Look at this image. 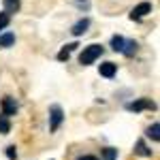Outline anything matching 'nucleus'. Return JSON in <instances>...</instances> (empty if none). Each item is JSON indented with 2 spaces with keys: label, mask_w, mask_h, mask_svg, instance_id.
<instances>
[{
  "label": "nucleus",
  "mask_w": 160,
  "mask_h": 160,
  "mask_svg": "<svg viewBox=\"0 0 160 160\" xmlns=\"http://www.w3.org/2000/svg\"><path fill=\"white\" fill-rule=\"evenodd\" d=\"M148 13H152V2H141L130 11V19H143Z\"/></svg>",
  "instance_id": "5"
},
{
  "label": "nucleus",
  "mask_w": 160,
  "mask_h": 160,
  "mask_svg": "<svg viewBox=\"0 0 160 160\" xmlns=\"http://www.w3.org/2000/svg\"><path fill=\"white\" fill-rule=\"evenodd\" d=\"M7 156H9V160H17V152H15V145H9V148H7Z\"/></svg>",
  "instance_id": "19"
},
{
  "label": "nucleus",
  "mask_w": 160,
  "mask_h": 160,
  "mask_svg": "<svg viewBox=\"0 0 160 160\" xmlns=\"http://www.w3.org/2000/svg\"><path fill=\"white\" fill-rule=\"evenodd\" d=\"M0 107H2V115L4 118H11V115L17 113V102H15L13 96H4L2 102H0Z\"/></svg>",
  "instance_id": "3"
},
{
  "label": "nucleus",
  "mask_w": 160,
  "mask_h": 160,
  "mask_svg": "<svg viewBox=\"0 0 160 160\" xmlns=\"http://www.w3.org/2000/svg\"><path fill=\"white\" fill-rule=\"evenodd\" d=\"M75 4H77L81 11H90V0H75Z\"/></svg>",
  "instance_id": "18"
},
{
  "label": "nucleus",
  "mask_w": 160,
  "mask_h": 160,
  "mask_svg": "<svg viewBox=\"0 0 160 160\" xmlns=\"http://www.w3.org/2000/svg\"><path fill=\"white\" fill-rule=\"evenodd\" d=\"M100 56H102V45H96V43H92V45L83 47L81 56H79V62H81L83 66H90V64H94V62L98 60Z\"/></svg>",
  "instance_id": "1"
},
{
  "label": "nucleus",
  "mask_w": 160,
  "mask_h": 160,
  "mask_svg": "<svg viewBox=\"0 0 160 160\" xmlns=\"http://www.w3.org/2000/svg\"><path fill=\"white\" fill-rule=\"evenodd\" d=\"M148 137L152 139V141H160V124L158 122H154L148 128Z\"/></svg>",
  "instance_id": "12"
},
{
  "label": "nucleus",
  "mask_w": 160,
  "mask_h": 160,
  "mask_svg": "<svg viewBox=\"0 0 160 160\" xmlns=\"http://www.w3.org/2000/svg\"><path fill=\"white\" fill-rule=\"evenodd\" d=\"M139 156H152V152L148 149V145L143 143V141H137V149H135Z\"/></svg>",
  "instance_id": "16"
},
{
  "label": "nucleus",
  "mask_w": 160,
  "mask_h": 160,
  "mask_svg": "<svg viewBox=\"0 0 160 160\" xmlns=\"http://www.w3.org/2000/svg\"><path fill=\"white\" fill-rule=\"evenodd\" d=\"M19 7H22L19 0H4V13H9V15L17 13V11H19Z\"/></svg>",
  "instance_id": "9"
},
{
  "label": "nucleus",
  "mask_w": 160,
  "mask_h": 160,
  "mask_svg": "<svg viewBox=\"0 0 160 160\" xmlns=\"http://www.w3.org/2000/svg\"><path fill=\"white\" fill-rule=\"evenodd\" d=\"M137 47H139V45H137V41H124V51H122V53L132 56V53L137 51Z\"/></svg>",
  "instance_id": "14"
},
{
  "label": "nucleus",
  "mask_w": 160,
  "mask_h": 160,
  "mask_svg": "<svg viewBox=\"0 0 160 160\" xmlns=\"http://www.w3.org/2000/svg\"><path fill=\"white\" fill-rule=\"evenodd\" d=\"M79 160H98L96 156H83V158H79Z\"/></svg>",
  "instance_id": "20"
},
{
  "label": "nucleus",
  "mask_w": 160,
  "mask_h": 160,
  "mask_svg": "<svg viewBox=\"0 0 160 160\" xmlns=\"http://www.w3.org/2000/svg\"><path fill=\"white\" fill-rule=\"evenodd\" d=\"M75 47H79V45H77V43H68V45H64V47L58 51V56H56V58H58L60 62L68 60V58H71V53L75 51Z\"/></svg>",
  "instance_id": "8"
},
{
  "label": "nucleus",
  "mask_w": 160,
  "mask_h": 160,
  "mask_svg": "<svg viewBox=\"0 0 160 160\" xmlns=\"http://www.w3.org/2000/svg\"><path fill=\"white\" fill-rule=\"evenodd\" d=\"M62 122H64V111H62V107L60 105H51L49 107V130L56 132Z\"/></svg>",
  "instance_id": "2"
},
{
  "label": "nucleus",
  "mask_w": 160,
  "mask_h": 160,
  "mask_svg": "<svg viewBox=\"0 0 160 160\" xmlns=\"http://www.w3.org/2000/svg\"><path fill=\"white\" fill-rule=\"evenodd\" d=\"M124 41H126V38L120 37V34L111 37V49H113V51H120V53H122V51H124Z\"/></svg>",
  "instance_id": "10"
},
{
  "label": "nucleus",
  "mask_w": 160,
  "mask_h": 160,
  "mask_svg": "<svg viewBox=\"0 0 160 160\" xmlns=\"http://www.w3.org/2000/svg\"><path fill=\"white\" fill-rule=\"evenodd\" d=\"M102 156H105V160H115V156H118V149H113V148L102 149Z\"/></svg>",
  "instance_id": "17"
},
{
  "label": "nucleus",
  "mask_w": 160,
  "mask_h": 160,
  "mask_svg": "<svg viewBox=\"0 0 160 160\" xmlns=\"http://www.w3.org/2000/svg\"><path fill=\"white\" fill-rule=\"evenodd\" d=\"M88 28H90V19H88V17H81L79 22H75V24L71 26V34H73V37H81Z\"/></svg>",
  "instance_id": "6"
},
{
  "label": "nucleus",
  "mask_w": 160,
  "mask_h": 160,
  "mask_svg": "<svg viewBox=\"0 0 160 160\" xmlns=\"http://www.w3.org/2000/svg\"><path fill=\"white\" fill-rule=\"evenodd\" d=\"M9 24H11V15L4 13V11H0V34H2V30H4Z\"/></svg>",
  "instance_id": "15"
},
{
  "label": "nucleus",
  "mask_w": 160,
  "mask_h": 160,
  "mask_svg": "<svg viewBox=\"0 0 160 160\" xmlns=\"http://www.w3.org/2000/svg\"><path fill=\"white\" fill-rule=\"evenodd\" d=\"M98 73L105 77V79H113L115 73H118V64H113V62H102L98 68Z\"/></svg>",
  "instance_id": "7"
},
{
  "label": "nucleus",
  "mask_w": 160,
  "mask_h": 160,
  "mask_svg": "<svg viewBox=\"0 0 160 160\" xmlns=\"http://www.w3.org/2000/svg\"><path fill=\"white\" fill-rule=\"evenodd\" d=\"M9 132H11V122H9V118H4L0 113V135H9Z\"/></svg>",
  "instance_id": "13"
},
{
  "label": "nucleus",
  "mask_w": 160,
  "mask_h": 160,
  "mask_svg": "<svg viewBox=\"0 0 160 160\" xmlns=\"http://www.w3.org/2000/svg\"><path fill=\"white\" fill-rule=\"evenodd\" d=\"M15 43V34L13 32H2L0 34V47H11Z\"/></svg>",
  "instance_id": "11"
},
{
  "label": "nucleus",
  "mask_w": 160,
  "mask_h": 160,
  "mask_svg": "<svg viewBox=\"0 0 160 160\" xmlns=\"http://www.w3.org/2000/svg\"><path fill=\"white\" fill-rule=\"evenodd\" d=\"M126 109L128 111H143V109H156V102H152L149 98H139V100H135V102H128L126 105Z\"/></svg>",
  "instance_id": "4"
}]
</instances>
